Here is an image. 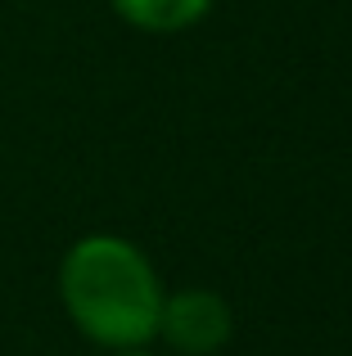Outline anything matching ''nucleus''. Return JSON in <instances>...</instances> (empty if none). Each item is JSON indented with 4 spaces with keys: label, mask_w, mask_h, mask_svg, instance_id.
<instances>
[{
    "label": "nucleus",
    "mask_w": 352,
    "mask_h": 356,
    "mask_svg": "<svg viewBox=\"0 0 352 356\" xmlns=\"http://www.w3.org/2000/svg\"><path fill=\"white\" fill-rule=\"evenodd\" d=\"M59 289L63 316L86 343L104 352L150 348L159 339L163 316V275L141 243L113 230H90L72 239L59 257Z\"/></svg>",
    "instance_id": "nucleus-1"
},
{
    "label": "nucleus",
    "mask_w": 352,
    "mask_h": 356,
    "mask_svg": "<svg viewBox=\"0 0 352 356\" xmlns=\"http://www.w3.org/2000/svg\"><path fill=\"white\" fill-rule=\"evenodd\" d=\"M159 339L176 356H217L235 339V312L217 289H176L163 298Z\"/></svg>",
    "instance_id": "nucleus-2"
},
{
    "label": "nucleus",
    "mask_w": 352,
    "mask_h": 356,
    "mask_svg": "<svg viewBox=\"0 0 352 356\" xmlns=\"http://www.w3.org/2000/svg\"><path fill=\"white\" fill-rule=\"evenodd\" d=\"M217 0H109L118 18L136 32H154V36H172L185 32V27L203 23L212 14Z\"/></svg>",
    "instance_id": "nucleus-3"
},
{
    "label": "nucleus",
    "mask_w": 352,
    "mask_h": 356,
    "mask_svg": "<svg viewBox=\"0 0 352 356\" xmlns=\"http://www.w3.org/2000/svg\"><path fill=\"white\" fill-rule=\"evenodd\" d=\"M109 356H159V352H150V348H127V352H109Z\"/></svg>",
    "instance_id": "nucleus-4"
}]
</instances>
